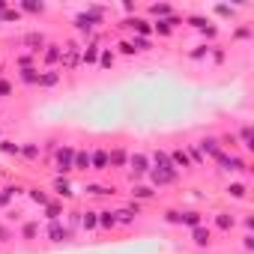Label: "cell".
I'll return each instance as SVG.
<instances>
[{
    "mask_svg": "<svg viewBox=\"0 0 254 254\" xmlns=\"http://www.w3.org/2000/svg\"><path fill=\"white\" fill-rule=\"evenodd\" d=\"M194 147L203 153V159H206V156H212V159H215V156L224 150V147H221V141H218L215 135H209V138H200V144H194Z\"/></svg>",
    "mask_w": 254,
    "mask_h": 254,
    "instance_id": "11",
    "label": "cell"
},
{
    "mask_svg": "<svg viewBox=\"0 0 254 254\" xmlns=\"http://www.w3.org/2000/svg\"><path fill=\"white\" fill-rule=\"evenodd\" d=\"M21 45H24L30 54H42V51H45V45H48V39H45V33H42V30H30V33H24V36H21Z\"/></svg>",
    "mask_w": 254,
    "mask_h": 254,
    "instance_id": "6",
    "label": "cell"
},
{
    "mask_svg": "<svg viewBox=\"0 0 254 254\" xmlns=\"http://www.w3.org/2000/svg\"><path fill=\"white\" fill-rule=\"evenodd\" d=\"M147 177L153 180V186H156V189H165V186H174V183H177L180 171H174V168H150V174H147Z\"/></svg>",
    "mask_w": 254,
    "mask_h": 254,
    "instance_id": "4",
    "label": "cell"
},
{
    "mask_svg": "<svg viewBox=\"0 0 254 254\" xmlns=\"http://www.w3.org/2000/svg\"><path fill=\"white\" fill-rule=\"evenodd\" d=\"M0 180H3V174H0Z\"/></svg>",
    "mask_w": 254,
    "mask_h": 254,
    "instance_id": "50",
    "label": "cell"
},
{
    "mask_svg": "<svg viewBox=\"0 0 254 254\" xmlns=\"http://www.w3.org/2000/svg\"><path fill=\"white\" fill-rule=\"evenodd\" d=\"M132 197H135V200H153V197H156V189H153V186L132 183Z\"/></svg>",
    "mask_w": 254,
    "mask_h": 254,
    "instance_id": "18",
    "label": "cell"
},
{
    "mask_svg": "<svg viewBox=\"0 0 254 254\" xmlns=\"http://www.w3.org/2000/svg\"><path fill=\"white\" fill-rule=\"evenodd\" d=\"M36 236H39V221H24V224H21V239L30 242V239H36Z\"/></svg>",
    "mask_w": 254,
    "mask_h": 254,
    "instance_id": "30",
    "label": "cell"
},
{
    "mask_svg": "<svg viewBox=\"0 0 254 254\" xmlns=\"http://www.w3.org/2000/svg\"><path fill=\"white\" fill-rule=\"evenodd\" d=\"M45 236H48L51 242H69V239H75V230H72L69 224H63V221H48Z\"/></svg>",
    "mask_w": 254,
    "mask_h": 254,
    "instance_id": "5",
    "label": "cell"
},
{
    "mask_svg": "<svg viewBox=\"0 0 254 254\" xmlns=\"http://www.w3.org/2000/svg\"><path fill=\"white\" fill-rule=\"evenodd\" d=\"M233 36H236V39H248V36H251V30H248V27H239Z\"/></svg>",
    "mask_w": 254,
    "mask_h": 254,
    "instance_id": "47",
    "label": "cell"
},
{
    "mask_svg": "<svg viewBox=\"0 0 254 254\" xmlns=\"http://www.w3.org/2000/svg\"><path fill=\"white\" fill-rule=\"evenodd\" d=\"M117 227V212L114 209H102L99 212V230H114Z\"/></svg>",
    "mask_w": 254,
    "mask_h": 254,
    "instance_id": "25",
    "label": "cell"
},
{
    "mask_svg": "<svg viewBox=\"0 0 254 254\" xmlns=\"http://www.w3.org/2000/svg\"><path fill=\"white\" fill-rule=\"evenodd\" d=\"M78 63H81V45H78V42H69V45L63 48V57H60V66H63L60 72H72Z\"/></svg>",
    "mask_w": 254,
    "mask_h": 254,
    "instance_id": "7",
    "label": "cell"
},
{
    "mask_svg": "<svg viewBox=\"0 0 254 254\" xmlns=\"http://www.w3.org/2000/svg\"><path fill=\"white\" fill-rule=\"evenodd\" d=\"M75 171H90V153L87 150H75Z\"/></svg>",
    "mask_w": 254,
    "mask_h": 254,
    "instance_id": "31",
    "label": "cell"
},
{
    "mask_svg": "<svg viewBox=\"0 0 254 254\" xmlns=\"http://www.w3.org/2000/svg\"><path fill=\"white\" fill-rule=\"evenodd\" d=\"M180 224H186V227H197V224H203V212H197V209H186V212H180Z\"/></svg>",
    "mask_w": 254,
    "mask_h": 254,
    "instance_id": "20",
    "label": "cell"
},
{
    "mask_svg": "<svg viewBox=\"0 0 254 254\" xmlns=\"http://www.w3.org/2000/svg\"><path fill=\"white\" fill-rule=\"evenodd\" d=\"M120 51H123L126 57H135V54H138V51H135V45H132L129 39H123V42H120Z\"/></svg>",
    "mask_w": 254,
    "mask_h": 254,
    "instance_id": "38",
    "label": "cell"
},
{
    "mask_svg": "<svg viewBox=\"0 0 254 254\" xmlns=\"http://www.w3.org/2000/svg\"><path fill=\"white\" fill-rule=\"evenodd\" d=\"M165 221L168 224H180V209H168L165 212Z\"/></svg>",
    "mask_w": 254,
    "mask_h": 254,
    "instance_id": "43",
    "label": "cell"
},
{
    "mask_svg": "<svg viewBox=\"0 0 254 254\" xmlns=\"http://www.w3.org/2000/svg\"><path fill=\"white\" fill-rule=\"evenodd\" d=\"M215 12H218V15H224V18H230V15H233V9H230V6H215Z\"/></svg>",
    "mask_w": 254,
    "mask_h": 254,
    "instance_id": "46",
    "label": "cell"
},
{
    "mask_svg": "<svg viewBox=\"0 0 254 254\" xmlns=\"http://www.w3.org/2000/svg\"><path fill=\"white\" fill-rule=\"evenodd\" d=\"M215 165H218L221 171H227V174H239V171H245V168H248V162H245L242 156L227 153V150H221V153L215 156Z\"/></svg>",
    "mask_w": 254,
    "mask_h": 254,
    "instance_id": "3",
    "label": "cell"
},
{
    "mask_svg": "<svg viewBox=\"0 0 254 254\" xmlns=\"http://www.w3.org/2000/svg\"><path fill=\"white\" fill-rule=\"evenodd\" d=\"M191 242H194L197 248H209V245H212V230H209L206 224L191 227Z\"/></svg>",
    "mask_w": 254,
    "mask_h": 254,
    "instance_id": "12",
    "label": "cell"
},
{
    "mask_svg": "<svg viewBox=\"0 0 254 254\" xmlns=\"http://www.w3.org/2000/svg\"><path fill=\"white\" fill-rule=\"evenodd\" d=\"M54 171H57V177H69V174L75 171V147H72V144L57 147V156H54Z\"/></svg>",
    "mask_w": 254,
    "mask_h": 254,
    "instance_id": "1",
    "label": "cell"
},
{
    "mask_svg": "<svg viewBox=\"0 0 254 254\" xmlns=\"http://www.w3.org/2000/svg\"><path fill=\"white\" fill-rule=\"evenodd\" d=\"M18 12H30V15H42L45 3H18Z\"/></svg>",
    "mask_w": 254,
    "mask_h": 254,
    "instance_id": "35",
    "label": "cell"
},
{
    "mask_svg": "<svg viewBox=\"0 0 254 254\" xmlns=\"http://www.w3.org/2000/svg\"><path fill=\"white\" fill-rule=\"evenodd\" d=\"M27 197L36 203V206H48L51 203V194L45 191V189H39V186H33V189H27Z\"/></svg>",
    "mask_w": 254,
    "mask_h": 254,
    "instance_id": "19",
    "label": "cell"
},
{
    "mask_svg": "<svg viewBox=\"0 0 254 254\" xmlns=\"http://www.w3.org/2000/svg\"><path fill=\"white\" fill-rule=\"evenodd\" d=\"M126 165H129V150H123V147L108 150V171H120Z\"/></svg>",
    "mask_w": 254,
    "mask_h": 254,
    "instance_id": "8",
    "label": "cell"
},
{
    "mask_svg": "<svg viewBox=\"0 0 254 254\" xmlns=\"http://www.w3.org/2000/svg\"><path fill=\"white\" fill-rule=\"evenodd\" d=\"M129 42L135 45V51H150V45H153V42H150V36H132Z\"/></svg>",
    "mask_w": 254,
    "mask_h": 254,
    "instance_id": "36",
    "label": "cell"
},
{
    "mask_svg": "<svg viewBox=\"0 0 254 254\" xmlns=\"http://www.w3.org/2000/svg\"><path fill=\"white\" fill-rule=\"evenodd\" d=\"M51 191H54L57 197H63V200H72V197H75L72 183H69L66 177H57V180H54V186H51Z\"/></svg>",
    "mask_w": 254,
    "mask_h": 254,
    "instance_id": "15",
    "label": "cell"
},
{
    "mask_svg": "<svg viewBox=\"0 0 254 254\" xmlns=\"http://www.w3.org/2000/svg\"><path fill=\"white\" fill-rule=\"evenodd\" d=\"M6 9H9V3H6V0H0V15H3Z\"/></svg>",
    "mask_w": 254,
    "mask_h": 254,
    "instance_id": "48",
    "label": "cell"
},
{
    "mask_svg": "<svg viewBox=\"0 0 254 254\" xmlns=\"http://www.w3.org/2000/svg\"><path fill=\"white\" fill-rule=\"evenodd\" d=\"M186 153H191V156H194V165H203V162H206V159H203V153H200L194 144H189V150H186Z\"/></svg>",
    "mask_w": 254,
    "mask_h": 254,
    "instance_id": "40",
    "label": "cell"
},
{
    "mask_svg": "<svg viewBox=\"0 0 254 254\" xmlns=\"http://www.w3.org/2000/svg\"><path fill=\"white\" fill-rule=\"evenodd\" d=\"M209 54H212V63H224V51H221V48L209 45Z\"/></svg>",
    "mask_w": 254,
    "mask_h": 254,
    "instance_id": "42",
    "label": "cell"
},
{
    "mask_svg": "<svg viewBox=\"0 0 254 254\" xmlns=\"http://www.w3.org/2000/svg\"><path fill=\"white\" fill-rule=\"evenodd\" d=\"M227 194L236 197V200H242V197L248 194V186H245V183H230V186H227Z\"/></svg>",
    "mask_w": 254,
    "mask_h": 254,
    "instance_id": "33",
    "label": "cell"
},
{
    "mask_svg": "<svg viewBox=\"0 0 254 254\" xmlns=\"http://www.w3.org/2000/svg\"><path fill=\"white\" fill-rule=\"evenodd\" d=\"M171 165H174L177 171H180V168H183V171H191V162H189V153H186V150H174V153H171Z\"/></svg>",
    "mask_w": 254,
    "mask_h": 254,
    "instance_id": "23",
    "label": "cell"
},
{
    "mask_svg": "<svg viewBox=\"0 0 254 254\" xmlns=\"http://www.w3.org/2000/svg\"><path fill=\"white\" fill-rule=\"evenodd\" d=\"M60 57H63V45H57V42H48V45H45V51H42V63H45L48 69H57Z\"/></svg>",
    "mask_w": 254,
    "mask_h": 254,
    "instance_id": "9",
    "label": "cell"
},
{
    "mask_svg": "<svg viewBox=\"0 0 254 254\" xmlns=\"http://www.w3.org/2000/svg\"><path fill=\"white\" fill-rule=\"evenodd\" d=\"M147 12H150V15H156L159 21H165V18H171V15H174V6H171V3H153Z\"/></svg>",
    "mask_w": 254,
    "mask_h": 254,
    "instance_id": "27",
    "label": "cell"
},
{
    "mask_svg": "<svg viewBox=\"0 0 254 254\" xmlns=\"http://www.w3.org/2000/svg\"><path fill=\"white\" fill-rule=\"evenodd\" d=\"M84 194H93V197H111V194H117V189H114V186H99V183H87V186H84Z\"/></svg>",
    "mask_w": 254,
    "mask_h": 254,
    "instance_id": "16",
    "label": "cell"
},
{
    "mask_svg": "<svg viewBox=\"0 0 254 254\" xmlns=\"http://www.w3.org/2000/svg\"><path fill=\"white\" fill-rule=\"evenodd\" d=\"M0 153L3 156H21V144H15L9 138H0Z\"/></svg>",
    "mask_w": 254,
    "mask_h": 254,
    "instance_id": "29",
    "label": "cell"
},
{
    "mask_svg": "<svg viewBox=\"0 0 254 254\" xmlns=\"http://www.w3.org/2000/svg\"><path fill=\"white\" fill-rule=\"evenodd\" d=\"M42 212H45L48 221H60V218H63V203H60V200H51L48 206H42Z\"/></svg>",
    "mask_w": 254,
    "mask_h": 254,
    "instance_id": "28",
    "label": "cell"
},
{
    "mask_svg": "<svg viewBox=\"0 0 254 254\" xmlns=\"http://www.w3.org/2000/svg\"><path fill=\"white\" fill-rule=\"evenodd\" d=\"M215 227H218L221 233H230V230L236 227V218H233V212H218V215H215Z\"/></svg>",
    "mask_w": 254,
    "mask_h": 254,
    "instance_id": "21",
    "label": "cell"
},
{
    "mask_svg": "<svg viewBox=\"0 0 254 254\" xmlns=\"http://www.w3.org/2000/svg\"><path fill=\"white\" fill-rule=\"evenodd\" d=\"M15 93V84L9 81V78H3V75H0V99H9Z\"/></svg>",
    "mask_w": 254,
    "mask_h": 254,
    "instance_id": "34",
    "label": "cell"
},
{
    "mask_svg": "<svg viewBox=\"0 0 254 254\" xmlns=\"http://www.w3.org/2000/svg\"><path fill=\"white\" fill-rule=\"evenodd\" d=\"M18 81H21V84H27V87H36V81H39V66L18 69Z\"/></svg>",
    "mask_w": 254,
    "mask_h": 254,
    "instance_id": "17",
    "label": "cell"
},
{
    "mask_svg": "<svg viewBox=\"0 0 254 254\" xmlns=\"http://www.w3.org/2000/svg\"><path fill=\"white\" fill-rule=\"evenodd\" d=\"M90 171H96V174L108 171V150H105V147L90 150Z\"/></svg>",
    "mask_w": 254,
    "mask_h": 254,
    "instance_id": "13",
    "label": "cell"
},
{
    "mask_svg": "<svg viewBox=\"0 0 254 254\" xmlns=\"http://www.w3.org/2000/svg\"><path fill=\"white\" fill-rule=\"evenodd\" d=\"M9 236H12V233H9V227H6V224H3V221H0V242H6V239H9Z\"/></svg>",
    "mask_w": 254,
    "mask_h": 254,
    "instance_id": "44",
    "label": "cell"
},
{
    "mask_svg": "<svg viewBox=\"0 0 254 254\" xmlns=\"http://www.w3.org/2000/svg\"><path fill=\"white\" fill-rule=\"evenodd\" d=\"M242 245H245V251H251V248H254V236L245 233V236H242Z\"/></svg>",
    "mask_w": 254,
    "mask_h": 254,
    "instance_id": "45",
    "label": "cell"
},
{
    "mask_svg": "<svg viewBox=\"0 0 254 254\" xmlns=\"http://www.w3.org/2000/svg\"><path fill=\"white\" fill-rule=\"evenodd\" d=\"M239 144H242V150H245V153H251V150H254V132H251V126H248V123L239 129Z\"/></svg>",
    "mask_w": 254,
    "mask_h": 254,
    "instance_id": "26",
    "label": "cell"
},
{
    "mask_svg": "<svg viewBox=\"0 0 254 254\" xmlns=\"http://www.w3.org/2000/svg\"><path fill=\"white\" fill-rule=\"evenodd\" d=\"M42 156V147L36 144V141H30V144H21V159L24 162H36Z\"/></svg>",
    "mask_w": 254,
    "mask_h": 254,
    "instance_id": "22",
    "label": "cell"
},
{
    "mask_svg": "<svg viewBox=\"0 0 254 254\" xmlns=\"http://www.w3.org/2000/svg\"><path fill=\"white\" fill-rule=\"evenodd\" d=\"M114 60H117V57H114V51H111V48H102V51H99V63H96V66H99V69H108V66H114Z\"/></svg>",
    "mask_w": 254,
    "mask_h": 254,
    "instance_id": "32",
    "label": "cell"
},
{
    "mask_svg": "<svg viewBox=\"0 0 254 254\" xmlns=\"http://www.w3.org/2000/svg\"><path fill=\"white\" fill-rule=\"evenodd\" d=\"M81 227L84 230H99V212L96 209H84L81 212Z\"/></svg>",
    "mask_w": 254,
    "mask_h": 254,
    "instance_id": "24",
    "label": "cell"
},
{
    "mask_svg": "<svg viewBox=\"0 0 254 254\" xmlns=\"http://www.w3.org/2000/svg\"><path fill=\"white\" fill-rule=\"evenodd\" d=\"M129 180L132 183H138L141 177H147L150 174V156L147 153H129Z\"/></svg>",
    "mask_w": 254,
    "mask_h": 254,
    "instance_id": "2",
    "label": "cell"
},
{
    "mask_svg": "<svg viewBox=\"0 0 254 254\" xmlns=\"http://www.w3.org/2000/svg\"><path fill=\"white\" fill-rule=\"evenodd\" d=\"M189 57H191V60H203V57H209V45H197V51H189Z\"/></svg>",
    "mask_w": 254,
    "mask_h": 254,
    "instance_id": "37",
    "label": "cell"
},
{
    "mask_svg": "<svg viewBox=\"0 0 254 254\" xmlns=\"http://www.w3.org/2000/svg\"><path fill=\"white\" fill-rule=\"evenodd\" d=\"M15 63H18L21 69H27V66H33V54H18V57H15Z\"/></svg>",
    "mask_w": 254,
    "mask_h": 254,
    "instance_id": "39",
    "label": "cell"
},
{
    "mask_svg": "<svg viewBox=\"0 0 254 254\" xmlns=\"http://www.w3.org/2000/svg\"><path fill=\"white\" fill-rule=\"evenodd\" d=\"M60 78H63V72H60V69H45V72H39L36 87H39V90H54V87L60 84Z\"/></svg>",
    "mask_w": 254,
    "mask_h": 254,
    "instance_id": "10",
    "label": "cell"
},
{
    "mask_svg": "<svg viewBox=\"0 0 254 254\" xmlns=\"http://www.w3.org/2000/svg\"><path fill=\"white\" fill-rule=\"evenodd\" d=\"M0 138H3V129H0Z\"/></svg>",
    "mask_w": 254,
    "mask_h": 254,
    "instance_id": "49",
    "label": "cell"
},
{
    "mask_svg": "<svg viewBox=\"0 0 254 254\" xmlns=\"http://www.w3.org/2000/svg\"><path fill=\"white\" fill-rule=\"evenodd\" d=\"M99 51H102L99 42H87V45L81 48V63H84V66H96V63H99Z\"/></svg>",
    "mask_w": 254,
    "mask_h": 254,
    "instance_id": "14",
    "label": "cell"
},
{
    "mask_svg": "<svg viewBox=\"0 0 254 254\" xmlns=\"http://www.w3.org/2000/svg\"><path fill=\"white\" fill-rule=\"evenodd\" d=\"M0 18H3V21H21V12H18V9H6Z\"/></svg>",
    "mask_w": 254,
    "mask_h": 254,
    "instance_id": "41",
    "label": "cell"
}]
</instances>
